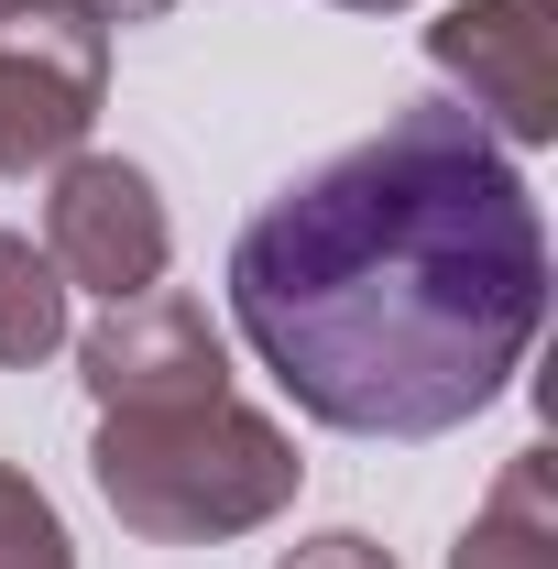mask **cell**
Listing matches in <instances>:
<instances>
[{"mask_svg":"<svg viewBox=\"0 0 558 569\" xmlns=\"http://www.w3.org/2000/svg\"><path fill=\"white\" fill-rule=\"evenodd\" d=\"M548 318V219L460 110H395L307 164L230 241V329L340 438H449L526 372Z\"/></svg>","mask_w":558,"mask_h":569,"instance_id":"1","label":"cell"},{"mask_svg":"<svg viewBox=\"0 0 558 569\" xmlns=\"http://www.w3.org/2000/svg\"><path fill=\"white\" fill-rule=\"evenodd\" d=\"M296 438L241 395H198V406H142V417H99L88 482L99 503L153 537V548H219L252 537L296 503Z\"/></svg>","mask_w":558,"mask_h":569,"instance_id":"2","label":"cell"},{"mask_svg":"<svg viewBox=\"0 0 558 569\" xmlns=\"http://www.w3.org/2000/svg\"><path fill=\"white\" fill-rule=\"evenodd\" d=\"M110 99V22L67 0H0V176H56Z\"/></svg>","mask_w":558,"mask_h":569,"instance_id":"3","label":"cell"},{"mask_svg":"<svg viewBox=\"0 0 558 569\" xmlns=\"http://www.w3.org/2000/svg\"><path fill=\"white\" fill-rule=\"evenodd\" d=\"M44 263L67 274V296H153L165 263H176V230H165V198L153 176L121 164V153H67L56 187H44Z\"/></svg>","mask_w":558,"mask_h":569,"instance_id":"4","label":"cell"},{"mask_svg":"<svg viewBox=\"0 0 558 569\" xmlns=\"http://www.w3.org/2000/svg\"><path fill=\"white\" fill-rule=\"evenodd\" d=\"M427 67L449 77V88H471L460 110L504 153L558 142V33H548L537 0H449L427 22Z\"/></svg>","mask_w":558,"mask_h":569,"instance_id":"5","label":"cell"},{"mask_svg":"<svg viewBox=\"0 0 558 569\" xmlns=\"http://www.w3.org/2000/svg\"><path fill=\"white\" fill-rule=\"evenodd\" d=\"M77 383L99 395V417H142V406H198V395H230V340L198 296L153 284V296H121L88 340H77Z\"/></svg>","mask_w":558,"mask_h":569,"instance_id":"6","label":"cell"},{"mask_svg":"<svg viewBox=\"0 0 558 569\" xmlns=\"http://www.w3.org/2000/svg\"><path fill=\"white\" fill-rule=\"evenodd\" d=\"M449 569H558V493H548V449H515L504 482L482 493L471 537L449 548Z\"/></svg>","mask_w":558,"mask_h":569,"instance_id":"7","label":"cell"},{"mask_svg":"<svg viewBox=\"0 0 558 569\" xmlns=\"http://www.w3.org/2000/svg\"><path fill=\"white\" fill-rule=\"evenodd\" d=\"M77 340V296L33 230H0V372H33Z\"/></svg>","mask_w":558,"mask_h":569,"instance_id":"8","label":"cell"},{"mask_svg":"<svg viewBox=\"0 0 558 569\" xmlns=\"http://www.w3.org/2000/svg\"><path fill=\"white\" fill-rule=\"evenodd\" d=\"M0 569H77L67 526H56V503L33 493L22 471H0Z\"/></svg>","mask_w":558,"mask_h":569,"instance_id":"9","label":"cell"},{"mask_svg":"<svg viewBox=\"0 0 558 569\" xmlns=\"http://www.w3.org/2000/svg\"><path fill=\"white\" fill-rule=\"evenodd\" d=\"M275 569H395V548H372L361 526H329V537H307V548H285Z\"/></svg>","mask_w":558,"mask_h":569,"instance_id":"10","label":"cell"},{"mask_svg":"<svg viewBox=\"0 0 558 569\" xmlns=\"http://www.w3.org/2000/svg\"><path fill=\"white\" fill-rule=\"evenodd\" d=\"M67 11H88V22H165L176 0H67Z\"/></svg>","mask_w":558,"mask_h":569,"instance_id":"11","label":"cell"},{"mask_svg":"<svg viewBox=\"0 0 558 569\" xmlns=\"http://www.w3.org/2000/svg\"><path fill=\"white\" fill-rule=\"evenodd\" d=\"M340 11H406V0H340Z\"/></svg>","mask_w":558,"mask_h":569,"instance_id":"12","label":"cell"}]
</instances>
